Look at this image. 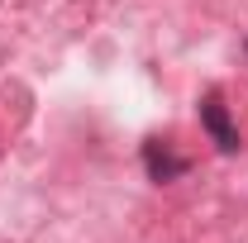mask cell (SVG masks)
Returning <instances> with one entry per match:
<instances>
[{
    "instance_id": "cell-1",
    "label": "cell",
    "mask_w": 248,
    "mask_h": 243,
    "mask_svg": "<svg viewBox=\"0 0 248 243\" xmlns=\"http://www.w3.org/2000/svg\"><path fill=\"white\" fill-rule=\"evenodd\" d=\"M201 124H205V134L215 138L219 152H239V129H234V120H229V110H224V100H219L215 91L201 100Z\"/></svg>"
},
{
    "instance_id": "cell-2",
    "label": "cell",
    "mask_w": 248,
    "mask_h": 243,
    "mask_svg": "<svg viewBox=\"0 0 248 243\" xmlns=\"http://www.w3.org/2000/svg\"><path fill=\"white\" fill-rule=\"evenodd\" d=\"M143 167H148L153 182H177V177L191 172V162H186L182 152H172L162 138H148V143H143Z\"/></svg>"
}]
</instances>
